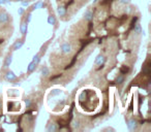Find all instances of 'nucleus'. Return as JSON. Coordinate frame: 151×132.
I'll use <instances>...</instances> for the list:
<instances>
[{
  "mask_svg": "<svg viewBox=\"0 0 151 132\" xmlns=\"http://www.w3.org/2000/svg\"><path fill=\"white\" fill-rule=\"evenodd\" d=\"M76 111L78 113V121L81 117L93 118L94 120L103 117L108 111V97L104 91H101L96 86L85 85L80 89L76 95Z\"/></svg>",
  "mask_w": 151,
  "mask_h": 132,
  "instance_id": "nucleus-1",
  "label": "nucleus"
},
{
  "mask_svg": "<svg viewBox=\"0 0 151 132\" xmlns=\"http://www.w3.org/2000/svg\"><path fill=\"white\" fill-rule=\"evenodd\" d=\"M14 19L13 16L3 6H0V57L7 46L9 39L14 33Z\"/></svg>",
  "mask_w": 151,
  "mask_h": 132,
  "instance_id": "nucleus-2",
  "label": "nucleus"
}]
</instances>
